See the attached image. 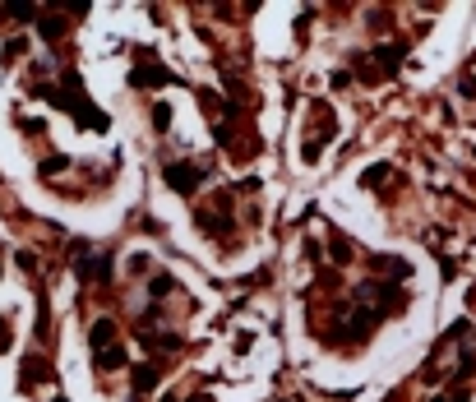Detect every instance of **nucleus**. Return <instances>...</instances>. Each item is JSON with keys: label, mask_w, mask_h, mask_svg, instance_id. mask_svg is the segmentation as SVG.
I'll use <instances>...</instances> for the list:
<instances>
[{"label": "nucleus", "mask_w": 476, "mask_h": 402, "mask_svg": "<svg viewBox=\"0 0 476 402\" xmlns=\"http://www.w3.org/2000/svg\"><path fill=\"white\" fill-rule=\"evenodd\" d=\"M167 181L176 185V190H194V185H199V171H194V166H167Z\"/></svg>", "instance_id": "1"}, {"label": "nucleus", "mask_w": 476, "mask_h": 402, "mask_svg": "<svg viewBox=\"0 0 476 402\" xmlns=\"http://www.w3.org/2000/svg\"><path fill=\"white\" fill-rule=\"evenodd\" d=\"M5 342H9V323L0 319V347H5Z\"/></svg>", "instance_id": "2"}]
</instances>
